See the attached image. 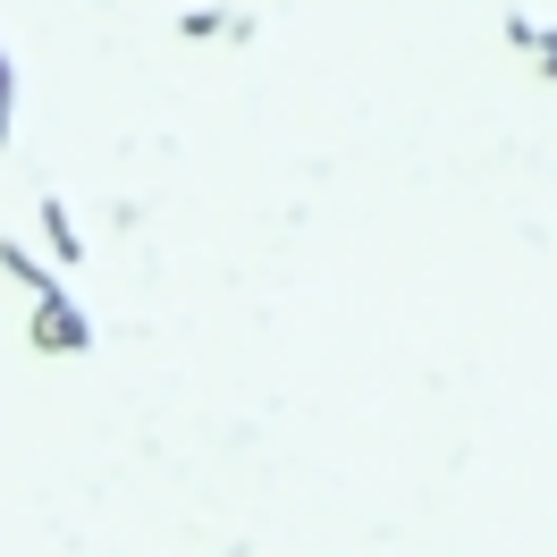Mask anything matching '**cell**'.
Segmentation results:
<instances>
[{"mask_svg":"<svg viewBox=\"0 0 557 557\" xmlns=\"http://www.w3.org/2000/svg\"><path fill=\"white\" fill-rule=\"evenodd\" d=\"M0 271L17 278V330H26V347H35L42 363L94 355V313H85L76 278H60L26 237H0Z\"/></svg>","mask_w":557,"mask_h":557,"instance_id":"6da1fadb","label":"cell"},{"mask_svg":"<svg viewBox=\"0 0 557 557\" xmlns=\"http://www.w3.org/2000/svg\"><path fill=\"white\" fill-rule=\"evenodd\" d=\"M26 245H35V253H42L60 278L85 271V220H76L69 195H35V237H26Z\"/></svg>","mask_w":557,"mask_h":557,"instance_id":"7a4b0ae2","label":"cell"},{"mask_svg":"<svg viewBox=\"0 0 557 557\" xmlns=\"http://www.w3.org/2000/svg\"><path fill=\"white\" fill-rule=\"evenodd\" d=\"M498 42H507V51H516L523 60V76H541V85H557V17H507V26H498Z\"/></svg>","mask_w":557,"mask_h":557,"instance_id":"3957f363","label":"cell"},{"mask_svg":"<svg viewBox=\"0 0 557 557\" xmlns=\"http://www.w3.org/2000/svg\"><path fill=\"white\" fill-rule=\"evenodd\" d=\"M177 35L186 42H253V9H228V0H195V9H177Z\"/></svg>","mask_w":557,"mask_h":557,"instance_id":"277c9868","label":"cell"}]
</instances>
